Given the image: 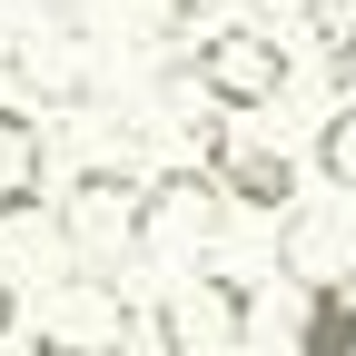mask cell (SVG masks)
Wrapping results in <instances>:
<instances>
[{
    "instance_id": "obj_5",
    "label": "cell",
    "mask_w": 356,
    "mask_h": 356,
    "mask_svg": "<svg viewBox=\"0 0 356 356\" xmlns=\"http://www.w3.org/2000/svg\"><path fill=\"white\" fill-rule=\"evenodd\" d=\"M60 248L79 267H119L129 248H139V178L129 168H79L70 188H60Z\"/></svg>"
},
{
    "instance_id": "obj_7",
    "label": "cell",
    "mask_w": 356,
    "mask_h": 356,
    "mask_svg": "<svg viewBox=\"0 0 356 356\" xmlns=\"http://www.w3.org/2000/svg\"><path fill=\"white\" fill-rule=\"evenodd\" d=\"M0 70H10L20 89H40V99H50V109H79L89 99V89H99V70H89V40H79V20H30L20 40H10V50H0Z\"/></svg>"
},
{
    "instance_id": "obj_9",
    "label": "cell",
    "mask_w": 356,
    "mask_h": 356,
    "mask_svg": "<svg viewBox=\"0 0 356 356\" xmlns=\"http://www.w3.org/2000/svg\"><path fill=\"white\" fill-rule=\"evenodd\" d=\"M40 178H50V129L20 99H0V228H20L40 208Z\"/></svg>"
},
{
    "instance_id": "obj_1",
    "label": "cell",
    "mask_w": 356,
    "mask_h": 356,
    "mask_svg": "<svg viewBox=\"0 0 356 356\" xmlns=\"http://www.w3.org/2000/svg\"><path fill=\"white\" fill-rule=\"evenodd\" d=\"M188 79L208 109H277L297 79V50L277 40V20H208L188 50Z\"/></svg>"
},
{
    "instance_id": "obj_8",
    "label": "cell",
    "mask_w": 356,
    "mask_h": 356,
    "mask_svg": "<svg viewBox=\"0 0 356 356\" xmlns=\"http://www.w3.org/2000/svg\"><path fill=\"white\" fill-rule=\"evenodd\" d=\"M277 267H287L297 287H356V208L297 198L277 218Z\"/></svg>"
},
{
    "instance_id": "obj_3",
    "label": "cell",
    "mask_w": 356,
    "mask_h": 356,
    "mask_svg": "<svg viewBox=\"0 0 356 356\" xmlns=\"http://www.w3.org/2000/svg\"><path fill=\"white\" fill-rule=\"evenodd\" d=\"M129 337H139V307H129L119 277H99V267H70V277L40 287L30 356H129Z\"/></svg>"
},
{
    "instance_id": "obj_2",
    "label": "cell",
    "mask_w": 356,
    "mask_h": 356,
    "mask_svg": "<svg viewBox=\"0 0 356 356\" xmlns=\"http://www.w3.org/2000/svg\"><path fill=\"white\" fill-rule=\"evenodd\" d=\"M248 327H257V287L248 277H198V267H178V277L159 287V307H149V337H159V356H238L248 346Z\"/></svg>"
},
{
    "instance_id": "obj_4",
    "label": "cell",
    "mask_w": 356,
    "mask_h": 356,
    "mask_svg": "<svg viewBox=\"0 0 356 356\" xmlns=\"http://www.w3.org/2000/svg\"><path fill=\"white\" fill-rule=\"evenodd\" d=\"M218 228H228V188L208 168H168V178H139V248L129 257L178 277V267H198L218 248Z\"/></svg>"
},
{
    "instance_id": "obj_10",
    "label": "cell",
    "mask_w": 356,
    "mask_h": 356,
    "mask_svg": "<svg viewBox=\"0 0 356 356\" xmlns=\"http://www.w3.org/2000/svg\"><path fill=\"white\" fill-rule=\"evenodd\" d=\"M297 356H356V287H307V307H297Z\"/></svg>"
},
{
    "instance_id": "obj_12",
    "label": "cell",
    "mask_w": 356,
    "mask_h": 356,
    "mask_svg": "<svg viewBox=\"0 0 356 356\" xmlns=\"http://www.w3.org/2000/svg\"><path fill=\"white\" fill-rule=\"evenodd\" d=\"M10 327H20V287H10V267H0V346H10Z\"/></svg>"
},
{
    "instance_id": "obj_6",
    "label": "cell",
    "mask_w": 356,
    "mask_h": 356,
    "mask_svg": "<svg viewBox=\"0 0 356 356\" xmlns=\"http://www.w3.org/2000/svg\"><path fill=\"white\" fill-rule=\"evenodd\" d=\"M198 168L228 188V208H248V218H287L297 208V159L277 149V139H248V129H228L218 119V139L198 149Z\"/></svg>"
},
{
    "instance_id": "obj_11",
    "label": "cell",
    "mask_w": 356,
    "mask_h": 356,
    "mask_svg": "<svg viewBox=\"0 0 356 356\" xmlns=\"http://www.w3.org/2000/svg\"><path fill=\"white\" fill-rule=\"evenodd\" d=\"M317 168L337 178V198H356V99L327 109V129H317Z\"/></svg>"
}]
</instances>
